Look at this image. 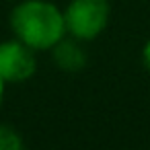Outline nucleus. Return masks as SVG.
Instances as JSON below:
<instances>
[{
	"label": "nucleus",
	"instance_id": "1",
	"mask_svg": "<svg viewBox=\"0 0 150 150\" xmlns=\"http://www.w3.org/2000/svg\"><path fill=\"white\" fill-rule=\"evenodd\" d=\"M13 37L35 52H50L66 37L64 11L52 0H19L11 11Z\"/></svg>",
	"mask_w": 150,
	"mask_h": 150
},
{
	"label": "nucleus",
	"instance_id": "2",
	"mask_svg": "<svg viewBox=\"0 0 150 150\" xmlns=\"http://www.w3.org/2000/svg\"><path fill=\"white\" fill-rule=\"evenodd\" d=\"M64 11L66 35L88 43L95 41L109 25V0H70Z\"/></svg>",
	"mask_w": 150,
	"mask_h": 150
},
{
	"label": "nucleus",
	"instance_id": "3",
	"mask_svg": "<svg viewBox=\"0 0 150 150\" xmlns=\"http://www.w3.org/2000/svg\"><path fill=\"white\" fill-rule=\"evenodd\" d=\"M37 52L17 37L0 43V78L6 84L27 82L37 72Z\"/></svg>",
	"mask_w": 150,
	"mask_h": 150
},
{
	"label": "nucleus",
	"instance_id": "4",
	"mask_svg": "<svg viewBox=\"0 0 150 150\" xmlns=\"http://www.w3.org/2000/svg\"><path fill=\"white\" fill-rule=\"evenodd\" d=\"M50 52H52L54 64L62 72H68V74H76V72L84 70V66L88 62L84 43L78 41V39H74V37H70V35L62 37Z\"/></svg>",
	"mask_w": 150,
	"mask_h": 150
},
{
	"label": "nucleus",
	"instance_id": "5",
	"mask_svg": "<svg viewBox=\"0 0 150 150\" xmlns=\"http://www.w3.org/2000/svg\"><path fill=\"white\" fill-rule=\"evenodd\" d=\"M0 150H27L21 132L8 123H0Z\"/></svg>",
	"mask_w": 150,
	"mask_h": 150
},
{
	"label": "nucleus",
	"instance_id": "6",
	"mask_svg": "<svg viewBox=\"0 0 150 150\" xmlns=\"http://www.w3.org/2000/svg\"><path fill=\"white\" fill-rule=\"evenodd\" d=\"M142 64H144V68L148 70V74H150V39L144 43V47H142Z\"/></svg>",
	"mask_w": 150,
	"mask_h": 150
},
{
	"label": "nucleus",
	"instance_id": "7",
	"mask_svg": "<svg viewBox=\"0 0 150 150\" xmlns=\"http://www.w3.org/2000/svg\"><path fill=\"white\" fill-rule=\"evenodd\" d=\"M4 95H6V82L0 78V111H2V105H4Z\"/></svg>",
	"mask_w": 150,
	"mask_h": 150
},
{
	"label": "nucleus",
	"instance_id": "8",
	"mask_svg": "<svg viewBox=\"0 0 150 150\" xmlns=\"http://www.w3.org/2000/svg\"><path fill=\"white\" fill-rule=\"evenodd\" d=\"M8 2H19V0H8Z\"/></svg>",
	"mask_w": 150,
	"mask_h": 150
}]
</instances>
